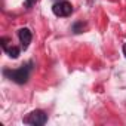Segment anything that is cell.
I'll use <instances>...</instances> for the list:
<instances>
[{"mask_svg": "<svg viewBox=\"0 0 126 126\" xmlns=\"http://www.w3.org/2000/svg\"><path fill=\"white\" fill-rule=\"evenodd\" d=\"M34 68V62L33 61H27L25 64H22L19 68L15 70H9V68H3V76L9 80H12L16 85H25L30 79V74Z\"/></svg>", "mask_w": 126, "mask_h": 126, "instance_id": "obj_1", "label": "cell"}, {"mask_svg": "<svg viewBox=\"0 0 126 126\" xmlns=\"http://www.w3.org/2000/svg\"><path fill=\"white\" fill-rule=\"evenodd\" d=\"M22 122L25 125H31V126H42L47 122V114L43 110H33L22 119Z\"/></svg>", "mask_w": 126, "mask_h": 126, "instance_id": "obj_2", "label": "cell"}, {"mask_svg": "<svg viewBox=\"0 0 126 126\" xmlns=\"http://www.w3.org/2000/svg\"><path fill=\"white\" fill-rule=\"evenodd\" d=\"M52 12H53L55 16L65 18V16H70L73 14V6H71L70 2H67V0H59V2H56L52 6Z\"/></svg>", "mask_w": 126, "mask_h": 126, "instance_id": "obj_3", "label": "cell"}, {"mask_svg": "<svg viewBox=\"0 0 126 126\" xmlns=\"http://www.w3.org/2000/svg\"><path fill=\"white\" fill-rule=\"evenodd\" d=\"M18 37H19L21 47H22L24 50H25V49H28V46H30L31 40H33L31 30H30V28H27V27H24V28H19V31H18Z\"/></svg>", "mask_w": 126, "mask_h": 126, "instance_id": "obj_4", "label": "cell"}, {"mask_svg": "<svg viewBox=\"0 0 126 126\" xmlns=\"http://www.w3.org/2000/svg\"><path fill=\"white\" fill-rule=\"evenodd\" d=\"M21 49L22 47H18V46H6V47H3V50L8 53V56L9 58H12V59H16L18 56H19V53H21Z\"/></svg>", "mask_w": 126, "mask_h": 126, "instance_id": "obj_5", "label": "cell"}, {"mask_svg": "<svg viewBox=\"0 0 126 126\" xmlns=\"http://www.w3.org/2000/svg\"><path fill=\"white\" fill-rule=\"evenodd\" d=\"M85 28H86V22H83V21H76V22L71 25V31H73L74 34H80V33H83Z\"/></svg>", "mask_w": 126, "mask_h": 126, "instance_id": "obj_6", "label": "cell"}, {"mask_svg": "<svg viewBox=\"0 0 126 126\" xmlns=\"http://www.w3.org/2000/svg\"><path fill=\"white\" fill-rule=\"evenodd\" d=\"M36 2H37V0H25V6H27V8H31Z\"/></svg>", "mask_w": 126, "mask_h": 126, "instance_id": "obj_7", "label": "cell"}, {"mask_svg": "<svg viewBox=\"0 0 126 126\" xmlns=\"http://www.w3.org/2000/svg\"><path fill=\"white\" fill-rule=\"evenodd\" d=\"M123 55H125V56H126V43H125V45H123Z\"/></svg>", "mask_w": 126, "mask_h": 126, "instance_id": "obj_8", "label": "cell"}, {"mask_svg": "<svg viewBox=\"0 0 126 126\" xmlns=\"http://www.w3.org/2000/svg\"><path fill=\"white\" fill-rule=\"evenodd\" d=\"M56 2H59V0H56Z\"/></svg>", "mask_w": 126, "mask_h": 126, "instance_id": "obj_9", "label": "cell"}]
</instances>
